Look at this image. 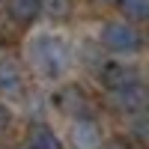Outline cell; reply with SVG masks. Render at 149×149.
<instances>
[{
  "instance_id": "1",
  "label": "cell",
  "mask_w": 149,
  "mask_h": 149,
  "mask_svg": "<svg viewBox=\"0 0 149 149\" xmlns=\"http://www.w3.org/2000/svg\"><path fill=\"white\" fill-rule=\"evenodd\" d=\"M30 57L36 69H39L45 78H60L69 63H72V54L63 39H57V36H39L33 45H30Z\"/></svg>"
},
{
  "instance_id": "2",
  "label": "cell",
  "mask_w": 149,
  "mask_h": 149,
  "mask_svg": "<svg viewBox=\"0 0 149 149\" xmlns=\"http://www.w3.org/2000/svg\"><path fill=\"white\" fill-rule=\"evenodd\" d=\"M102 42L104 48H110L116 54H134V51H140L143 36L131 21H107L102 27Z\"/></svg>"
},
{
  "instance_id": "3",
  "label": "cell",
  "mask_w": 149,
  "mask_h": 149,
  "mask_svg": "<svg viewBox=\"0 0 149 149\" xmlns=\"http://www.w3.org/2000/svg\"><path fill=\"white\" fill-rule=\"evenodd\" d=\"M146 102H149V95H146L143 81L119 86V90H110V104H113L119 113H131L134 116V113H140V110H146Z\"/></svg>"
},
{
  "instance_id": "4",
  "label": "cell",
  "mask_w": 149,
  "mask_h": 149,
  "mask_svg": "<svg viewBox=\"0 0 149 149\" xmlns=\"http://www.w3.org/2000/svg\"><path fill=\"white\" fill-rule=\"evenodd\" d=\"M57 107L63 110L66 116H74V119H81V116H90V95H86L78 84H69L63 86V90L57 93Z\"/></svg>"
},
{
  "instance_id": "5",
  "label": "cell",
  "mask_w": 149,
  "mask_h": 149,
  "mask_svg": "<svg viewBox=\"0 0 149 149\" xmlns=\"http://www.w3.org/2000/svg\"><path fill=\"white\" fill-rule=\"evenodd\" d=\"M98 78H102V84L107 86V90H119V86L137 84L140 81V72L134 66H125V63H107V66H102Z\"/></svg>"
},
{
  "instance_id": "6",
  "label": "cell",
  "mask_w": 149,
  "mask_h": 149,
  "mask_svg": "<svg viewBox=\"0 0 149 149\" xmlns=\"http://www.w3.org/2000/svg\"><path fill=\"white\" fill-rule=\"evenodd\" d=\"M72 140H74V149H98L102 146V131H98L95 119H90V116L74 119Z\"/></svg>"
},
{
  "instance_id": "7",
  "label": "cell",
  "mask_w": 149,
  "mask_h": 149,
  "mask_svg": "<svg viewBox=\"0 0 149 149\" xmlns=\"http://www.w3.org/2000/svg\"><path fill=\"white\" fill-rule=\"evenodd\" d=\"M24 90V72L12 57L0 60V93L3 95H18Z\"/></svg>"
},
{
  "instance_id": "8",
  "label": "cell",
  "mask_w": 149,
  "mask_h": 149,
  "mask_svg": "<svg viewBox=\"0 0 149 149\" xmlns=\"http://www.w3.org/2000/svg\"><path fill=\"white\" fill-rule=\"evenodd\" d=\"M6 12H9V18L15 24L30 27L42 15V6H39V0H6Z\"/></svg>"
},
{
  "instance_id": "9",
  "label": "cell",
  "mask_w": 149,
  "mask_h": 149,
  "mask_svg": "<svg viewBox=\"0 0 149 149\" xmlns=\"http://www.w3.org/2000/svg\"><path fill=\"white\" fill-rule=\"evenodd\" d=\"M27 149H63V140H60V137H57V134H54L51 128L39 125V128H33Z\"/></svg>"
},
{
  "instance_id": "10",
  "label": "cell",
  "mask_w": 149,
  "mask_h": 149,
  "mask_svg": "<svg viewBox=\"0 0 149 149\" xmlns=\"http://www.w3.org/2000/svg\"><path fill=\"white\" fill-rule=\"evenodd\" d=\"M119 9L128 21H146L149 18V0H119Z\"/></svg>"
},
{
  "instance_id": "11",
  "label": "cell",
  "mask_w": 149,
  "mask_h": 149,
  "mask_svg": "<svg viewBox=\"0 0 149 149\" xmlns=\"http://www.w3.org/2000/svg\"><path fill=\"white\" fill-rule=\"evenodd\" d=\"M39 6H42L45 15L63 21V18H69V12H72V0H39Z\"/></svg>"
},
{
  "instance_id": "12",
  "label": "cell",
  "mask_w": 149,
  "mask_h": 149,
  "mask_svg": "<svg viewBox=\"0 0 149 149\" xmlns=\"http://www.w3.org/2000/svg\"><path fill=\"white\" fill-rule=\"evenodd\" d=\"M131 134H134L137 140H146V110L134 113V125H131Z\"/></svg>"
},
{
  "instance_id": "13",
  "label": "cell",
  "mask_w": 149,
  "mask_h": 149,
  "mask_svg": "<svg viewBox=\"0 0 149 149\" xmlns=\"http://www.w3.org/2000/svg\"><path fill=\"white\" fill-rule=\"evenodd\" d=\"M9 119H12V113H9V107H6V104H0V131H3V128L9 125Z\"/></svg>"
},
{
  "instance_id": "14",
  "label": "cell",
  "mask_w": 149,
  "mask_h": 149,
  "mask_svg": "<svg viewBox=\"0 0 149 149\" xmlns=\"http://www.w3.org/2000/svg\"><path fill=\"white\" fill-rule=\"evenodd\" d=\"M104 149H134V146H131V143H125V140H119V137H116V140H110V143H107Z\"/></svg>"
}]
</instances>
